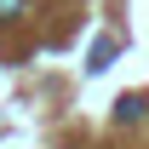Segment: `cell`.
Segmentation results:
<instances>
[{
	"mask_svg": "<svg viewBox=\"0 0 149 149\" xmlns=\"http://www.w3.org/2000/svg\"><path fill=\"white\" fill-rule=\"evenodd\" d=\"M109 57H115V35H103V40H97V46H92V69H103Z\"/></svg>",
	"mask_w": 149,
	"mask_h": 149,
	"instance_id": "6da1fadb",
	"label": "cell"
},
{
	"mask_svg": "<svg viewBox=\"0 0 149 149\" xmlns=\"http://www.w3.org/2000/svg\"><path fill=\"white\" fill-rule=\"evenodd\" d=\"M23 12V0H0V17H17Z\"/></svg>",
	"mask_w": 149,
	"mask_h": 149,
	"instance_id": "7a4b0ae2",
	"label": "cell"
}]
</instances>
